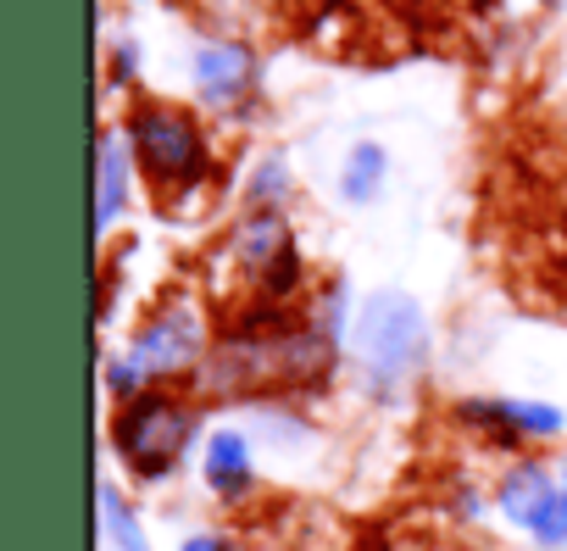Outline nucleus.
Returning a JSON list of instances; mask_svg holds the SVG:
<instances>
[{
	"instance_id": "obj_5",
	"label": "nucleus",
	"mask_w": 567,
	"mask_h": 551,
	"mask_svg": "<svg viewBox=\"0 0 567 551\" xmlns=\"http://www.w3.org/2000/svg\"><path fill=\"white\" fill-rule=\"evenodd\" d=\"M495 512L506 529H517L523 540H534L539 551H561L567 545V507H561V473L539 457H517L495 490H489Z\"/></svg>"
},
{
	"instance_id": "obj_1",
	"label": "nucleus",
	"mask_w": 567,
	"mask_h": 551,
	"mask_svg": "<svg viewBox=\"0 0 567 551\" xmlns=\"http://www.w3.org/2000/svg\"><path fill=\"white\" fill-rule=\"evenodd\" d=\"M434 357V324L423 313V302L401 285H373L357 302L351 335H346V363L357 368L362 396H373L379 407H395Z\"/></svg>"
},
{
	"instance_id": "obj_10",
	"label": "nucleus",
	"mask_w": 567,
	"mask_h": 551,
	"mask_svg": "<svg viewBox=\"0 0 567 551\" xmlns=\"http://www.w3.org/2000/svg\"><path fill=\"white\" fill-rule=\"evenodd\" d=\"M290 245H296V228H290V217H284V206H245L228 228V256L250 285H261V273Z\"/></svg>"
},
{
	"instance_id": "obj_11",
	"label": "nucleus",
	"mask_w": 567,
	"mask_h": 551,
	"mask_svg": "<svg viewBox=\"0 0 567 551\" xmlns=\"http://www.w3.org/2000/svg\"><path fill=\"white\" fill-rule=\"evenodd\" d=\"M390 173H395L390 145H384V140H373V134H362V140H351V145H346V156H340L334 195H340L346 206H379V201L390 195Z\"/></svg>"
},
{
	"instance_id": "obj_17",
	"label": "nucleus",
	"mask_w": 567,
	"mask_h": 551,
	"mask_svg": "<svg viewBox=\"0 0 567 551\" xmlns=\"http://www.w3.org/2000/svg\"><path fill=\"white\" fill-rule=\"evenodd\" d=\"M556 473H561V507H567V451H561V462H556Z\"/></svg>"
},
{
	"instance_id": "obj_12",
	"label": "nucleus",
	"mask_w": 567,
	"mask_h": 551,
	"mask_svg": "<svg viewBox=\"0 0 567 551\" xmlns=\"http://www.w3.org/2000/svg\"><path fill=\"white\" fill-rule=\"evenodd\" d=\"M95 507H101V540H106L112 551H156L151 534H145V518L134 512V501L123 496L117 479H101Z\"/></svg>"
},
{
	"instance_id": "obj_15",
	"label": "nucleus",
	"mask_w": 567,
	"mask_h": 551,
	"mask_svg": "<svg viewBox=\"0 0 567 551\" xmlns=\"http://www.w3.org/2000/svg\"><path fill=\"white\" fill-rule=\"evenodd\" d=\"M140 62H145L140 40H112V68H106V90H134V79H140Z\"/></svg>"
},
{
	"instance_id": "obj_2",
	"label": "nucleus",
	"mask_w": 567,
	"mask_h": 551,
	"mask_svg": "<svg viewBox=\"0 0 567 551\" xmlns=\"http://www.w3.org/2000/svg\"><path fill=\"white\" fill-rule=\"evenodd\" d=\"M123 134L134 145L140 178L162 201H189L206 184L212 140H206V123L189 106H178V101H134L123 112Z\"/></svg>"
},
{
	"instance_id": "obj_16",
	"label": "nucleus",
	"mask_w": 567,
	"mask_h": 551,
	"mask_svg": "<svg viewBox=\"0 0 567 551\" xmlns=\"http://www.w3.org/2000/svg\"><path fill=\"white\" fill-rule=\"evenodd\" d=\"M178 551H239V540L228 529H189L178 540Z\"/></svg>"
},
{
	"instance_id": "obj_7",
	"label": "nucleus",
	"mask_w": 567,
	"mask_h": 551,
	"mask_svg": "<svg viewBox=\"0 0 567 551\" xmlns=\"http://www.w3.org/2000/svg\"><path fill=\"white\" fill-rule=\"evenodd\" d=\"M189 84H195V101L206 112H245L256 95H261V51L250 40H234V34H217V40H200L189 51Z\"/></svg>"
},
{
	"instance_id": "obj_18",
	"label": "nucleus",
	"mask_w": 567,
	"mask_h": 551,
	"mask_svg": "<svg viewBox=\"0 0 567 551\" xmlns=\"http://www.w3.org/2000/svg\"><path fill=\"white\" fill-rule=\"evenodd\" d=\"M545 7H550V12H567V0H545Z\"/></svg>"
},
{
	"instance_id": "obj_8",
	"label": "nucleus",
	"mask_w": 567,
	"mask_h": 551,
	"mask_svg": "<svg viewBox=\"0 0 567 551\" xmlns=\"http://www.w3.org/2000/svg\"><path fill=\"white\" fill-rule=\"evenodd\" d=\"M200 484L223 507H245L261 490V462H256V435L245 424H217L200 440Z\"/></svg>"
},
{
	"instance_id": "obj_13",
	"label": "nucleus",
	"mask_w": 567,
	"mask_h": 551,
	"mask_svg": "<svg viewBox=\"0 0 567 551\" xmlns=\"http://www.w3.org/2000/svg\"><path fill=\"white\" fill-rule=\"evenodd\" d=\"M245 429L256 435V446L267 440V446H284V451L301 446V440L312 435V424H307L290 401H250V407H245Z\"/></svg>"
},
{
	"instance_id": "obj_6",
	"label": "nucleus",
	"mask_w": 567,
	"mask_h": 551,
	"mask_svg": "<svg viewBox=\"0 0 567 551\" xmlns=\"http://www.w3.org/2000/svg\"><path fill=\"white\" fill-rule=\"evenodd\" d=\"M451 418L467 435H478L484 446H501V451H523V446L567 435V412L545 396H462L451 407Z\"/></svg>"
},
{
	"instance_id": "obj_14",
	"label": "nucleus",
	"mask_w": 567,
	"mask_h": 551,
	"mask_svg": "<svg viewBox=\"0 0 567 551\" xmlns=\"http://www.w3.org/2000/svg\"><path fill=\"white\" fill-rule=\"evenodd\" d=\"M290 190H296L290 162H284L278 151L256 156V167H250V178H245V201H250V206H284V201H290Z\"/></svg>"
},
{
	"instance_id": "obj_3",
	"label": "nucleus",
	"mask_w": 567,
	"mask_h": 551,
	"mask_svg": "<svg viewBox=\"0 0 567 551\" xmlns=\"http://www.w3.org/2000/svg\"><path fill=\"white\" fill-rule=\"evenodd\" d=\"M112 457L140 479V484H167L200 435V407L189 396H178L173 385H156L123 407H112Z\"/></svg>"
},
{
	"instance_id": "obj_9",
	"label": "nucleus",
	"mask_w": 567,
	"mask_h": 551,
	"mask_svg": "<svg viewBox=\"0 0 567 551\" xmlns=\"http://www.w3.org/2000/svg\"><path fill=\"white\" fill-rule=\"evenodd\" d=\"M134 178H140L134 145H128L123 123H106L101 129V145H95V234L101 239H112V228L134 206Z\"/></svg>"
},
{
	"instance_id": "obj_4",
	"label": "nucleus",
	"mask_w": 567,
	"mask_h": 551,
	"mask_svg": "<svg viewBox=\"0 0 567 551\" xmlns=\"http://www.w3.org/2000/svg\"><path fill=\"white\" fill-rule=\"evenodd\" d=\"M212 340H206V313L189 296H173L162 307H151L140 318V329L128 335L123 357L151 379V385H173V379H195L206 363Z\"/></svg>"
}]
</instances>
